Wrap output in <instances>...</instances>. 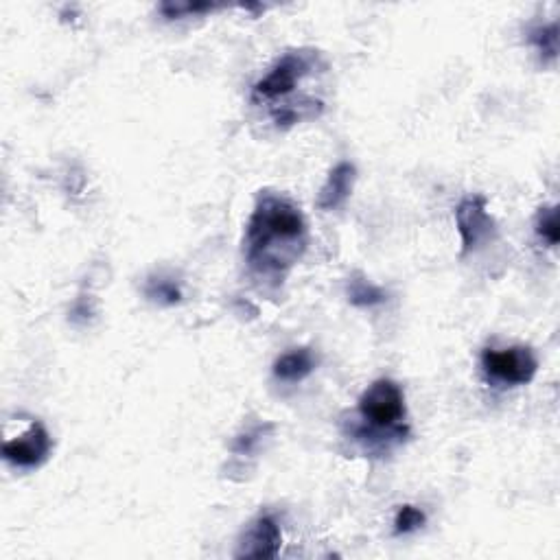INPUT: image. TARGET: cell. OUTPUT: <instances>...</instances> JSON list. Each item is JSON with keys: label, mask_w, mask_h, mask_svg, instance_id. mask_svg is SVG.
<instances>
[{"label": "cell", "mask_w": 560, "mask_h": 560, "mask_svg": "<svg viewBox=\"0 0 560 560\" xmlns=\"http://www.w3.org/2000/svg\"><path fill=\"white\" fill-rule=\"evenodd\" d=\"M307 219L298 204L280 193L261 191L245 226V263L270 285L283 283L307 250Z\"/></svg>", "instance_id": "obj_1"}, {"label": "cell", "mask_w": 560, "mask_h": 560, "mask_svg": "<svg viewBox=\"0 0 560 560\" xmlns=\"http://www.w3.org/2000/svg\"><path fill=\"white\" fill-rule=\"evenodd\" d=\"M318 64L320 53L313 49H296L285 53L283 57H278L270 73L252 86L250 101L254 105H270L272 110L278 108L280 101L294 95L300 81L307 79Z\"/></svg>", "instance_id": "obj_3"}, {"label": "cell", "mask_w": 560, "mask_h": 560, "mask_svg": "<svg viewBox=\"0 0 560 560\" xmlns=\"http://www.w3.org/2000/svg\"><path fill=\"white\" fill-rule=\"evenodd\" d=\"M267 427H272V425L252 427V429L245 431V434H241L235 440V445H232V451H235V455H250V453H254L256 447L261 445V438H265V429Z\"/></svg>", "instance_id": "obj_16"}, {"label": "cell", "mask_w": 560, "mask_h": 560, "mask_svg": "<svg viewBox=\"0 0 560 560\" xmlns=\"http://www.w3.org/2000/svg\"><path fill=\"white\" fill-rule=\"evenodd\" d=\"M455 226L462 239V256L475 252L482 243L497 235V224L488 213L484 195H469L455 208Z\"/></svg>", "instance_id": "obj_5"}, {"label": "cell", "mask_w": 560, "mask_h": 560, "mask_svg": "<svg viewBox=\"0 0 560 560\" xmlns=\"http://www.w3.org/2000/svg\"><path fill=\"white\" fill-rule=\"evenodd\" d=\"M530 42L536 46V51L541 53L543 60L554 62L558 53V27L556 22L552 25H543L530 31Z\"/></svg>", "instance_id": "obj_13"}, {"label": "cell", "mask_w": 560, "mask_h": 560, "mask_svg": "<svg viewBox=\"0 0 560 560\" xmlns=\"http://www.w3.org/2000/svg\"><path fill=\"white\" fill-rule=\"evenodd\" d=\"M534 230L550 248H556L560 241V228H558V208L552 206H543L536 215L534 221Z\"/></svg>", "instance_id": "obj_12"}, {"label": "cell", "mask_w": 560, "mask_h": 560, "mask_svg": "<svg viewBox=\"0 0 560 560\" xmlns=\"http://www.w3.org/2000/svg\"><path fill=\"white\" fill-rule=\"evenodd\" d=\"M346 296L348 302L353 307L359 309H372V307H379L383 305L385 300H388V294L381 287H377L375 283H370L364 276H350L348 278V285H346Z\"/></svg>", "instance_id": "obj_10"}, {"label": "cell", "mask_w": 560, "mask_h": 560, "mask_svg": "<svg viewBox=\"0 0 560 560\" xmlns=\"http://www.w3.org/2000/svg\"><path fill=\"white\" fill-rule=\"evenodd\" d=\"M427 523V515L420 508L405 504L399 508L394 517V536H405L423 528Z\"/></svg>", "instance_id": "obj_14"}, {"label": "cell", "mask_w": 560, "mask_h": 560, "mask_svg": "<svg viewBox=\"0 0 560 560\" xmlns=\"http://www.w3.org/2000/svg\"><path fill=\"white\" fill-rule=\"evenodd\" d=\"M482 370L488 381L517 388L528 385L539 372V359L530 346H510V348H484Z\"/></svg>", "instance_id": "obj_4"}, {"label": "cell", "mask_w": 560, "mask_h": 560, "mask_svg": "<svg viewBox=\"0 0 560 560\" xmlns=\"http://www.w3.org/2000/svg\"><path fill=\"white\" fill-rule=\"evenodd\" d=\"M315 364L318 361H315L311 348H294L274 361L272 372L283 383H300L315 370Z\"/></svg>", "instance_id": "obj_9"}, {"label": "cell", "mask_w": 560, "mask_h": 560, "mask_svg": "<svg viewBox=\"0 0 560 560\" xmlns=\"http://www.w3.org/2000/svg\"><path fill=\"white\" fill-rule=\"evenodd\" d=\"M145 296L151 302H158V305H178L182 300V289L173 283L169 278H162V276H151L145 285Z\"/></svg>", "instance_id": "obj_11"}, {"label": "cell", "mask_w": 560, "mask_h": 560, "mask_svg": "<svg viewBox=\"0 0 560 560\" xmlns=\"http://www.w3.org/2000/svg\"><path fill=\"white\" fill-rule=\"evenodd\" d=\"M51 449H53V440L49 431H46L42 423H33L25 434L5 442L3 455L14 469L31 471V469H38V466H42L46 460H49Z\"/></svg>", "instance_id": "obj_6"}, {"label": "cell", "mask_w": 560, "mask_h": 560, "mask_svg": "<svg viewBox=\"0 0 560 560\" xmlns=\"http://www.w3.org/2000/svg\"><path fill=\"white\" fill-rule=\"evenodd\" d=\"M213 9H215L213 3H162L160 5L162 16L169 18V20L206 14V11H213Z\"/></svg>", "instance_id": "obj_15"}, {"label": "cell", "mask_w": 560, "mask_h": 560, "mask_svg": "<svg viewBox=\"0 0 560 560\" xmlns=\"http://www.w3.org/2000/svg\"><path fill=\"white\" fill-rule=\"evenodd\" d=\"M283 547V532L272 515L252 519L239 539L235 558H276Z\"/></svg>", "instance_id": "obj_7"}, {"label": "cell", "mask_w": 560, "mask_h": 560, "mask_svg": "<svg viewBox=\"0 0 560 560\" xmlns=\"http://www.w3.org/2000/svg\"><path fill=\"white\" fill-rule=\"evenodd\" d=\"M357 412L361 418V425L357 429L359 436L381 434L385 431L388 438L401 440L407 436V405H405V392L396 381L392 379H377L372 381L368 388L361 392L357 401Z\"/></svg>", "instance_id": "obj_2"}, {"label": "cell", "mask_w": 560, "mask_h": 560, "mask_svg": "<svg viewBox=\"0 0 560 560\" xmlns=\"http://www.w3.org/2000/svg\"><path fill=\"white\" fill-rule=\"evenodd\" d=\"M355 182H357V167L353 162H340V165H335L329 173V178H326L324 186L318 193V208L320 210H337L340 206L346 204V200L350 195H353L355 189Z\"/></svg>", "instance_id": "obj_8"}]
</instances>
